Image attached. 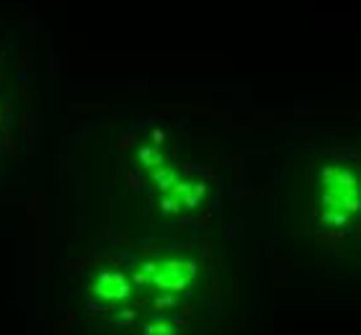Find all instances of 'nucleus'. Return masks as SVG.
I'll return each mask as SVG.
<instances>
[{"instance_id":"obj_1","label":"nucleus","mask_w":361,"mask_h":335,"mask_svg":"<svg viewBox=\"0 0 361 335\" xmlns=\"http://www.w3.org/2000/svg\"><path fill=\"white\" fill-rule=\"evenodd\" d=\"M322 207L338 212H359L361 209V186L351 170L343 168H322Z\"/></svg>"},{"instance_id":"obj_2","label":"nucleus","mask_w":361,"mask_h":335,"mask_svg":"<svg viewBox=\"0 0 361 335\" xmlns=\"http://www.w3.org/2000/svg\"><path fill=\"white\" fill-rule=\"evenodd\" d=\"M196 276V266L193 264H165L158 268V273L153 276V284L161 289H170V292H181L186 289V284Z\"/></svg>"},{"instance_id":"obj_3","label":"nucleus","mask_w":361,"mask_h":335,"mask_svg":"<svg viewBox=\"0 0 361 335\" xmlns=\"http://www.w3.org/2000/svg\"><path fill=\"white\" fill-rule=\"evenodd\" d=\"M98 294L109 296V299H124L129 294V287L124 284L119 273H104L101 276V284H96Z\"/></svg>"},{"instance_id":"obj_4","label":"nucleus","mask_w":361,"mask_h":335,"mask_svg":"<svg viewBox=\"0 0 361 335\" xmlns=\"http://www.w3.org/2000/svg\"><path fill=\"white\" fill-rule=\"evenodd\" d=\"M153 178L163 191H165V189H173V186L178 184V176H176V170H173V168H158V170L153 173Z\"/></svg>"},{"instance_id":"obj_5","label":"nucleus","mask_w":361,"mask_h":335,"mask_svg":"<svg viewBox=\"0 0 361 335\" xmlns=\"http://www.w3.org/2000/svg\"><path fill=\"white\" fill-rule=\"evenodd\" d=\"M139 160H142L144 165H150V168H161L163 165V155L158 150H150V147H144V150L139 152Z\"/></svg>"},{"instance_id":"obj_6","label":"nucleus","mask_w":361,"mask_h":335,"mask_svg":"<svg viewBox=\"0 0 361 335\" xmlns=\"http://www.w3.org/2000/svg\"><path fill=\"white\" fill-rule=\"evenodd\" d=\"M348 219V212H338V209H325V214H322V222H330V224H346Z\"/></svg>"},{"instance_id":"obj_7","label":"nucleus","mask_w":361,"mask_h":335,"mask_svg":"<svg viewBox=\"0 0 361 335\" xmlns=\"http://www.w3.org/2000/svg\"><path fill=\"white\" fill-rule=\"evenodd\" d=\"M144 335H173V327L168 322H150L144 327Z\"/></svg>"}]
</instances>
